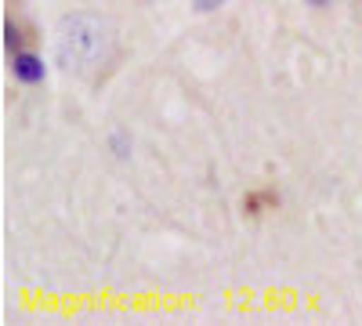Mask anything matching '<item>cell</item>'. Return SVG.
Returning a JSON list of instances; mask_svg holds the SVG:
<instances>
[{
  "instance_id": "cell-3",
  "label": "cell",
  "mask_w": 362,
  "mask_h": 326,
  "mask_svg": "<svg viewBox=\"0 0 362 326\" xmlns=\"http://www.w3.org/2000/svg\"><path fill=\"white\" fill-rule=\"evenodd\" d=\"M272 206H279V196L272 192V189H254V192H247L243 196V211L254 218V214H264V211H272Z\"/></svg>"
},
{
  "instance_id": "cell-7",
  "label": "cell",
  "mask_w": 362,
  "mask_h": 326,
  "mask_svg": "<svg viewBox=\"0 0 362 326\" xmlns=\"http://www.w3.org/2000/svg\"><path fill=\"white\" fill-rule=\"evenodd\" d=\"M308 4H326V0H308Z\"/></svg>"
},
{
  "instance_id": "cell-1",
  "label": "cell",
  "mask_w": 362,
  "mask_h": 326,
  "mask_svg": "<svg viewBox=\"0 0 362 326\" xmlns=\"http://www.w3.org/2000/svg\"><path fill=\"white\" fill-rule=\"evenodd\" d=\"M58 62L66 73L76 76H90L95 69H102V62L112 54V29L105 18L98 15H66L58 22Z\"/></svg>"
},
{
  "instance_id": "cell-4",
  "label": "cell",
  "mask_w": 362,
  "mask_h": 326,
  "mask_svg": "<svg viewBox=\"0 0 362 326\" xmlns=\"http://www.w3.org/2000/svg\"><path fill=\"white\" fill-rule=\"evenodd\" d=\"M4 44H8V54L25 51V44H29V29H25L22 22L8 18V22H4Z\"/></svg>"
},
{
  "instance_id": "cell-5",
  "label": "cell",
  "mask_w": 362,
  "mask_h": 326,
  "mask_svg": "<svg viewBox=\"0 0 362 326\" xmlns=\"http://www.w3.org/2000/svg\"><path fill=\"white\" fill-rule=\"evenodd\" d=\"M112 145H116L119 156H127V138H124V134H112Z\"/></svg>"
},
{
  "instance_id": "cell-2",
  "label": "cell",
  "mask_w": 362,
  "mask_h": 326,
  "mask_svg": "<svg viewBox=\"0 0 362 326\" xmlns=\"http://www.w3.org/2000/svg\"><path fill=\"white\" fill-rule=\"evenodd\" d=\"M11 73H15L18 83H40L47 69H44V58H40V54L18 51V54H11Z\"/></svg>"
},
{
  "instance_id": "cell-6",
  "label": "cell",
  "mask_w": 362,
  "mask_h": 326,
  "mask_svg": "<svg viewBox=\"0 0 362 326\" xmlns=\"http://www.w3.org/2000/svg\"><path fill=\"white\" fill-rule=\"evenodd\" d=\"M221 4H225V0H199L196 11H210V8H221Z\"/></svg>"
}]
</instances>
